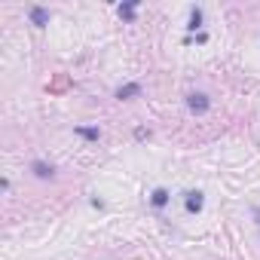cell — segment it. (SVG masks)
<instances>
[{
	"mask_svg": "<svg viewBox=\"0 0 260 260\" xmlns=\"http://www.w3.org/2000/svg\"><path fill=\"white\" fill-rule=\"evenodd\" d=\"M187 107H190V113H208L211 98H208L205 92H190V95H187Z\"/></svg>",
	"mask_w": 260,
	"mask_h": 260,
	"instance_id": "6da1fadb",
	"label": "cell"
},
{
	"mask_svg": "<svg viewBox=\"0 0 260 260\" xmlns=\"http://www.w3.org/2000/svg\"><path fill=\"white\" fill-rule=\"evenodd\" d=\"M184 208H187L190 214H199V211L205 208V196H202L199 190H190V193H184Z\"/></svg>",
	"mask_w": 260,
	"mask_h": 260,
	"instance_id": "7a4b0ae2",
	"label": "cell"
},
{
	"mask_svg": "<svg viewBox=\"0 0 260 260\" xmlns=\"http://www.w3.org/2000/svg\"><path fill=\"white\" fill-rule=\"evenodd\" d=\"M31 172H34L40 181H52V178H55V169H52L49 162H43V159H34V162H31Z\"/></svg>",
	"mask_w": 260,
	"mask_h": 260,
	"instance_id": "3957f363",
	"label": "cell"
},
{
	"mask_svg": "<svg viewBox=\"0 0 260 260\" xmlns=\"http://www.w3.org/2000/svg\"><path fill=\"white\" fill-rule=\"evenodd\" d=\"M138 95H141V83H125V86L116 89V98H119V101H132V98H138Z\"/></svg>",
	"mask_w": 260,
	"mask_h": 260,
	"instance_id": "277c9868",
	"label": "cell"
},
{
	"mask_svg": "<svg viewBox=\"0 0 260 260\" xmlns=\"http://www.w3.org/2000/svg\"><path fill=\"white\" fill-rule=\"evenodd\" d=\"M169 199H172V193H169L166 187H156V190L150 193V205H153V208H166Z\"/></svg>",
	"mask_w": 260,
	"mask_h": 260,
	"instance_id": "5b68a950",
	"label": "cell"
},
{
	"mask_svg": "<svg viewBox=\"0 0 260 260\" xmlns=\"http://www.w3.org/2000/svg\"><path fill=\"white\" fill-rule=\"evenodd\" d=\"M31 22H34L37 28H46V25H49V10H46V7H31Z\"/></svg>",
	"mask_w": 260,
	"mask_h": 260,
	"instance_id": "8992f818",
	"label": "cell"
},
{
	"mask_svg": "<svg viewBox=\"0 0 260 260\" xmlns=\"http://www.w3.org/2000/svg\"><path fill=\"white\" fill-rule=\"evenodd\" d=\"M116 13H119V19H125V22H135V16H138V4H119Z\"/></svg>",
	"mask_w": 260,
	"mask_h": 260,
	"instance_id": "52a82bcc",
	"label": "cell"
},
{
	"mask_svg": "<svg viewBox=\"0 0 260 260\" xmlns=\"http://www.w3.org/2000/svg\"><path fill=\"white\" fill-rule=\"evenodd\" d=\"M77 135L86 138V141H98L101 138V128H95V125H77Z\"/></svg>",
	"mask_w": 260,
	"mask_h": 260,
	"instance_id": "ba28073f",
	"label": "cell"
},
{
	"mask_svg": "<svg viewBox=\"0 0 260 260\" xmlns=\"http://www.w3.org/2000/svg\"><path fill=\"white\" fill-rule=\"evenodd\" d=\"M202 28V7H193L190 10V22H187V31H199Z\"/></svg>",
	"mask_w": 260,
	"mask_h": 260,
	"instance_id": "9c48e42d",
	"label": "cell"
},
{
	"mask_svg": "<svg viewBox=\"0 0 260 260\" xmlns=\"http://www.w3.org/2000/svg\"><path fill=\"white\" fill-rule=\"evenodd\" d=\"M68 86H71V80H68L64 74H58V77H55V80L49 83V92H64Z\"/></svg>",
	"mask_w": 260,
	"mask_h": 260,
	"instance_id": "30bf717a",
	"label": "cell"
},
{
	"mask_svg": "<svg viewBox=\"0 0 260 260\" xmlns=\"http://www.w3.org/2000/svg\"><path fill=\"white\" fill-rule=\"evenodd\" d=\"M144 138H150V132H147L144 125H138V128H135V141H144Z\"/></svg>",
	"mask_w": 260,
	"mask_h": 260,
	"instance_id": "8fae6325",
	"label": "cell"
},
{
	"mask_svg": "<svg viewBox=\"0 0 260 260\" xmlns=\"http://www.w3.org/2000/svg\"><path fill=\"white\" fill-rule=\"evenodd\" d=\"M251 214H254V217H257V226H260V208H257V205H254V208H251Z\"/></svg>",
	"mask_w": 260,
	"mask_h": 260,
	"instance_id": "7c38bea8",
	"label": "cell"
}]
</instances>
